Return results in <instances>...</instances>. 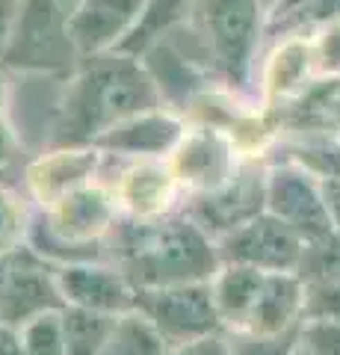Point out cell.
I'll return each instance as SVG.
<instances>
[{
  "label": "cell",
  "mask_w": 340,
  "mask_h": 355,
  "mask_svg": "<svg viewBox=\"0 0 340 355\" xmlns=\"http://www.w3.org/2000/svg\"><path fill=\"white\" fill-rule=\"evenodd\" d=\"M157 107L166 101L142 57L113 51L80 60L53 113L51 148H89L118 121Z\"/></svg>",
  "instance_id": "obj_1"
},
{
  "label": "cell",
  "mask_w": 340,
  "mask_h": 355,
  "mask_svg": "<svg viewBox=\"0 0 340 355\" xmlns=\"http://www.w3.org/2000/svg\"><path fill=\"white\" fill-rule=\"evenodd\" d=\"M107 240L113 246V263L136 287L213 282L222 270L216 240L184 210L154 219L118 216Z\"/></svg>",
  "instance_id": "obj_2"
},
{
  "label": "cell",
  "mask_w": 340,
  "mask_h": 355,
  "mask_svg": "<svg viewBox=\"0 0 340 355\" xmlns=\"http://www.w3.org/2000/svg\"><path fill=\"white\" fill-rule=\"evenodd\" d=\"M118 216L122 214H118L109 187L92 181L57 198L48 207H39L30 231V246L57 266L101 261V246L107 243Z\"/></svg>",
  "instance_id": "obj_3"
},
{
  "label": "cell",
  "mask_w": 340,
  "mask_h": 355,
  "mask_svg": "<svg viewBox=\"0 0 340 355\" xmlns=\"http://www.w3.org/2000/svg\"><path fill=\"white\" fill-rule=\"evenodd\" d=\"M190 18L216 80L237 95H249L255 83L260 39L269 30L263 0H195Z\"/></svg>",
  "instance_id": "obj_4"
},
{
  "label": "cell",
  "mask_w": 340,
  "mask_h": 355,
  "mask_svg": "<svg viewBox=\"0 0 340 355\" xmlns=\"http://www.w3.org/2000/svg\"><path fill=\"white\" fill-rule=\"evenodd\" d=\"M83 0H18V18L3 65L21 71H62L74 62L69 27Z\"/></svg>",
  "instance_id": "obj_5"
},
{
  "label": "cell",
  "mask_w": 340,
  "mask_h": 355,
  "mask_svg": "<svg viewBox=\"0 0 340 355\" xmlns=\"http://www.w3.org/2000/svg\"><path fill=\"white\" fill-rule=\"evenodd\" d=\"M136 311L151 320L169 349L186 343L225 335L211 282L172 284V287H136Z\"/></svg>",
  "instance_id": "obj_6"
},
{
  "label": "cell",
  "mask_w": 340,
  "mask_h": 355,
  "mask_svg": "<svg viewBox=\"0 0 340 355\" xmlns=\"http://www.w3.org/2000/svg\"><path fill=\"white\" fill-rule=\"evenodd\" d=\"M181 210L213 240H222L267 210V163L246 157L222 187L186 196Z\"/></svg>",
  "instance_id": "obj_7"
},
{
  "label": "cell",
  "mask_w": 340,
  "mask_h": 355,
  "mask_svg": "<svg viewBox=\"0 0 340 355\" xmlns=\"http://www.w3.org/2000/svg\"><path fill=\"white\" fill-rule=\"evenodd\" d=\"M60 308L57 263L42 258L33 246L0 254V323L21 329L27 320Z\"/></svg>",
  "instance_id": "obj_8"
},
{
  "label": "cell",
  "mask_w": 340,
  "mask_h": 355,
  "mask_svg": "<svg viewBox=\"0 0 340 355\" xmlns=\"http://www.w3.org/2000/svg\"><path fill=\"white\" fill-rule=\"evenodd\" d=\"M267 210L287 222L305 243L334 231L323 202L320 178H314L308 169L287 157L267 163Z\"/></svg>",
  "instance_id": "obj_9"
},
{
  "label": "cell",
  "mask_w": 340,
  "mask_h": 355,
  "mask_svg": "<svg viewBox=\"0 0 340 355\" xmlns=\"http://www.w3.org/2000/svg\"><path fill=\"white\" fill-rule=\"evenodd\" d=\"M219 258L222 263H240V266H255L263 272H299L305 243L296 231L263 210L246 225H240L231 234L216 240Z\"/></svg>",
  "instance_id": "obj_10"
},
{
  "label": "cell",
  "mask_w": 340,
  "mask_h": 355,
  "mask_svg": "<svg viewBox=\"0 0 340 355\" xmlns=\"http://www.w3.org/2000/svg\"><path fill=\"white\" fill-rule=\"evenodd\" d=\"M243 160L246 157L225 130L213 125H195L186 130V137L172 151L169 166L178 178L181 190H186V196H195L222 187Z\"/></svg>",
  "instance_id": "obj_11"
},
{
  "label": "cell",
  "mask_w": 340,
  "mask_h": 355,
  "mask_svg": "<svg viewBox=\"0 0 340 355\" xmlns=\"http://www.w3.org/2000/svg\"><path fill=\"white\" fill-rule=\"evenodd\" d=\"M57 284L62 305L101 311V314L122 317L136 311V284L104 261H78L57 266Z\"/></svg>",
  "instance_id": "obj_12"
},
{
  "label": "cell",
  "mask_w": 340,
  "mask_h": 355,
  "mask_svg": "<svg viewBox=\"0 0 340 355\" xmlns=\"http://www.w3.org/2000/svg\"><path fill=\"white\" fill-rule=\"evenodd\" d=\"M145 6L148 0H83L69 27L78 60L122 51L136 33Z\"/></svg>",
  "instance_id": "obj_13"
},
{
  "label": "cell",
  "mask_w": 340,
  "mask_h": 355,
  "mask_svg": "<svg viewBox=\"0 0 340 355\" xmlns=\"http://www.w3.org/2000/svg\"><path fill=\"white\" fill-rule=\"evenodd\" d=\"M320 83L314 57L311 30H296L278 36V44L269 51L258 71V89L263 107H290Z\"/></svg>",
  "instance_id": "obj_14"
},
{
  "label": "cell",
  "mask_w": 340,
  "mask_h": 355,
  "mask_svg": "<svg viewBox=\"0 0 340 355\" xmlns=\"http://www.w3.org/2000/svg\"><path fill=\"white\" fill-rule=\"evenodd\" d=\"M186 130L190 128L181 116L169 113L166 107H157L118 121L95 142V148L104 157L118 160H169Z\"/></svg>",
  "instance_id": "obj_15"
},
{
  "label": "cell",
  "mask_w": 340,
  "mask_h": 355,
  "mask_svg": "<svg viewBox=\"0 0 340 355\" xmlns=\"http://www.w3.org/2000/svg\"><path fill=\"white\" fill-rule=\"evenodd\" d=\"M118 214L130 219H154L172 214L181 184L169 160H127L116 184H109Z\"/></svg>",
  "instance_id": "obj_16"
},
{
  "label": "cell",
  "mask_w": 340,
  "mask_h": 355,
  "mask_svg": "<svg viewBox=\"0 0 340 355\" xmlns=\"http://www.w3.org/2000/svg\"><path fill=\"white\" fill-rule=\"evenodd\" d=\"M104 154L95 146L89 148H51L48 154L36 157L27 172V190L33 196V202L39 207L53 205L57 198L74 193L78 187H86L95 181L98 169H101Z\"/></svg>",
  "instance_id": "obj_17"
},
{
  "label": "cell",
  "mask_w": 340,
  "mask_h": 355,
  "mask_svg": "<svg viewBox=\"0 0 340 355\" xmlns=\"http://www.w3.org/2000/svg\"><path fill=\"white\" fill-rule=\"evenodd\" d=\"M113 314L86 311L62 305V331H65V355H101L104 343L113 335Z\"/></svg>",
  "instance_id": "obj_18"
},
{
  "label": "cell",
  "mask_w": 340,
  "mask_h": 355,
  "mask_svg": "<svg viewBox=\"0 0 340 355\" xmlns=\"http://www.w3.org/2000/svg\"><path fill=\"white\" fill-rule=\"evenodd\" d=\"M195 0H148L145 15H142L136 33L130 36V42L125 44V53H134V57H142L145 51H151L157 42H163V36L184 24L193 12Z\"/></svg>",
  "instance_id": "obj_19"
},
{
  "label": "cell",
  "mask_w": 340,
  "mask_h": 355,
  "mask_svg": "<svg viewBox=\"0 0 340 355\" xmlns=\"http://www.w3.org/2000/svg\"><path fill=\"white\" fill-rule=\"evenodd\" d=\"M101 355H169V343L139 311L122 314L113 326V335L104 343Z\"/></svg>",
  "instance_id": "obj_20"
},
{
  "label": "cell",
  "mask_w": 340,
  "mask_h": 355,
  "mask_svg": "<svg viewBox=\"0 0 340 355\" xmlns=\"http://www.w3.org/2000/svg\"><path fill=\"white\" fill-rule=\"evenodd\" d=\"M287 160L299 163L302 169H308L314 178H340V139L328 137V133H308L302 139L290 142L287 148Z\"/></svg>",
  "instance_id": "obj_21"
},
{
  "label": "cell",
  "mask_w": 340,
  "mask_h": 355,
  "mask_svg": "<svg viewBox=\"0 0 340 355\" xmlns=\"http://www.w3.org/2000/svg\"><path fill=\"white\" fill-rule=\"evenodd\" d=\"M36 214L12 187L0 181V254L30 246V231Z\"/></svg>",
  "instance_id": "obj_22"
},
{
  "label": "cell",
  "mask_w": 340,
  "mask_h": 355,
  "mask_svg": "<svg viewBox=\"0 0 340 355\" xmlns=\"http://www.w3.org/2000/svg\"><path fill=\"white\" fill-rule=\"evenodd\" d=\"M299 275L305 284H340V231H332L305 246Z\"/></svg>",
  "instance_id": "obj_23"
},
{
  "label": "cell",
  "mask_w": 340,
  "mask_h": 355,
  "mask_svg": "<svg viewBox=\"0 0 340 355\" xmlns=\"http://www.w3.org/2000/svg\"><path fill=\"white\" fill-rule=\"evenodd\" d=\"M21 355H65V331H62V308L27 320L18 329Z\"/></svg>",
  "instance_id": "obj_24"
},
{
  "label": "cell",
  "mask_w": 340,
  "mask_h": 355,
  "mask_svg": "<svg viewBox=\"0 0 340 355\" xmlns=\"http://www.w3.org/2000/svg\"><path fill=\"white\" fill-rule=\"evenodd\" d=\"M231 355H299L302 329L284 331V335H228Z\"/></svg>",
  "instance_id": "obj_25"
},
{
  "label": "cell",
  "mask_w": 340,
  "mask_h": 355,
  "mask_svg": "<svg viewBox=\"0 0 340 355\" xmlns=\"http://www.w3.org/2000/svg\"><path fill=\"white\" fill-rule=\"evenodd\" d=\"M311 36H314L316 77L320 80H340V18L314 27Z\"/></svg>",
  "instance_id": "obj_26"
},
{
  "label": "cell",
  "mask_w": 340,
  "mask_h": 355,
  "mask_svg": "<svg viewBox=\"0 0 340 355\" xmlns=\"http://www.w3.org/2000/svg\"><path fill=\"white\" fill-rule=\"evenodd\" d=\"M305 320H328V323H340V284H314V287H308Z\"/></svg>",
  "instance_id": "obj_27"
},
{
  "label": "cell",
  "mask_w": 340,
  "mask_h": 355,
  "mask_svg": "<svg viewBox=\"0 0 340 355\" xmlns=\"http://www.w3.org/2000/svg\"><path fill=\"white\" fill-rule=\"evenodd\" d=\"M169 355H231V338L213 335V338L186 343V347H178V349H169Z\"/></svg>",
  "instance_id": "obj_28"
},
{
  "label": "cell",
  "mask_w": 340,
  "mask_h": 355,
  "mask_svg": "<svg viewBox=\"0 0 340 355\" xmlns=\"http://www.w3.org/2000/svg\"><path fill=\"white\" fill-rule=\"evenodd\" d=\"M18 148H21V142H18L15 128L9 125L3 116H0V178H3L9 172V166L15 163Z\"/></svg>",
  "instance_id": "obj_29"
},
{
  "label": "cell",
  "mask_w": 340,
  "mask_h": 355,
  "mask_svg": "<svg viewBox=\"0 0 340 355\" xmlns=\"http://www.w3.org/2000/svg\"><path fill=\"white\" fill-rule=\"evenodd\" d=\"M15 18H18V0H0V62H3L9 42H12Z\"/></svg>",
  "instance_id": "obj_30"
},
{
  "label": "cell",
  "mask_w": 340,
  "mask_h": 355,
  "mask_svg": "<svg viewBox=\"0 0 340 355\" xmlns=\"http://www.w3.org/2000/svg\"><path fill=\"white\" fill-rule=\"evenodd\" d=\"M320 190H323L328 219H332L334 231H340V178H325V181H320Z\"/></svg>",
  "instance_id": "obj_31"
},
{
  "label": "cell",
  "mask_w": 340,
  "mask_h": 355,
  "mask_svg": "<svg viewBox=\"0 0 340 355\" xmlns=\"http://www.w3.org/2000/svg\"><path fill=\"white\" fill-rule=\"evenodd\" d=\"M0 355H21L18 329H9L3 323H0Z\"/></svg>",
  "instance_id": "obj_32"
},
{
  "label": "cell",
  "mask_w": 340,
  "mask_h": 355,
  "mask_svg": "<svg viewBox=\"0 0 340 355\" xmlns=\"http://www.w3.org/2000/svg\"><path fill=\"white\" fill-rule=\"evenodd\" d=\"M263 6H267V12L272 15V12H276V9L281 6V0H263Z\"/></svg>",
  "instance_id": "obj_33"
},
{
  "label": "cell",
  "mask_w": 340,
  "mask_h": 355,
  "mask_svg": "<svg viewBox=\"0 0 340 355\" xmlns=\"http://www.w3.org/2000/svg\"><path fill=\"white\" fill-rule=\"evenodd\" d=\"M299 355H308V352H305V349H299Z\"/></svg>",
  "instance_id": "obj_34"
}]
</instances>
